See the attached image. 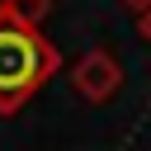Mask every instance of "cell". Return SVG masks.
I'll list each match as a JSON object with an SVG mask.
<instances>
[{"instance_id":"1","label":"cell","mask_w":151,"mask_h":151,"mask_svg":"<svg viewBox=\"0 0 151 151\" xmlns=\"http://www.w3.org/2000/svg\"><path fill=\"white\" fill-rule=\"evenodd\" d=\"M57 66H61V57L42 38V28L14 19L0 5V113H19L57 76Z\"/></svg>"},{"instance_id":"2","label":"cell","mask_w":151,"mask_h":151,"mask_svg":"<svg viewBox=\"0 0 151 151\" xmlns=\"http://www.w3.org/2000/svg\"><path fill=\"white\" fill-rule=\"evenodd\" d=\"M76 90L85 94V99H109L113 90H118V80H123V71H118V61L104 52V47H94V52H85L80 61H76Z\"/></svg>"},{"instance_id":"3","label":"cell","mask_w":151,"mask_h":151,"mask_svg":"<svg viewBox=\"0 0 151 151\" xmlns=\"http://www.w3.org/2000/svg\"><path fill=\"white\" fill-rule=\"evenodd\" d=\"M14 19H24V24H42L47 19V9H52V0H0Z\"/></svg>"},{"instance_id":"4","label":"cell","mask_w":151,"mask_h":151,"mask_svg":"<svg viewBox=\"0 0 151 151\" xmlns=\"http://www.w3.org/2000/svg\"><path fill=\"white\" fill-rule=\"evenodd\" d=\"M142 38L151 42V9H142Z\"/></svg>"},{"instance_id":"5","label":"cell","mask_w":151,"mask_h":151,"mask_svg":"<svg viewBox=\"0 0 151 151\" xmlns=\"http://www.w3.org/2000/svg\"><path fill=\"white\" fill-rule=\"evenodd\" d=\"M127 9H151V0H123Z\"/></svg>"}]
</instances>
